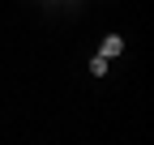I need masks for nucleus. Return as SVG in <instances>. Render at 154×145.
Segmentation results:
<instances>
[{"instance_id":"obj_2","label":"nucleus","mask_w":154,"mask_h":145,"mask_svg":"<svg viewBox=\"0 0 154 145\" xmlns=\"http://www.w3.org/2000/svg\"><path fill=\"white\" fill-rule=\"evenodd\" d=\"M107 64H111L107 56H94V60H90V72H94V77H103V72H107Z\"/></svg>"},{"instance_id":"obj_1","label":"nucleus","mask_w":154,"mask_h":145,"mask_svg":"<svg viewBox=\"0 0 154 145\" xmlns=\"http://www.w3.org/2000/svg\"><path fill=\"white\" fill-rule=\"evenodd\" d=\"M120 51H124V39H116V34H107V39H103V51H99V56L116 60V56H120Z\"/></svg>"}]
</instances>
